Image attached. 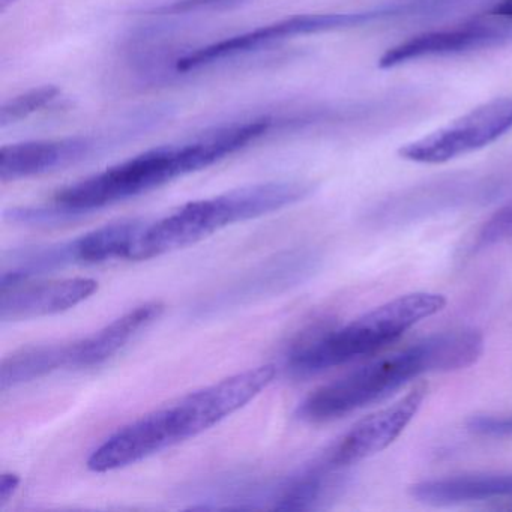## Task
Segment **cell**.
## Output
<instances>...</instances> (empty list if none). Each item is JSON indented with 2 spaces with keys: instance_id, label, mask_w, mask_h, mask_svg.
Wrapping results in <instances>:
<instances>
[{
  "instance_id": "obj_3",
  "label": "cell",
  "mask_w": 512,
  "mask_h": 512,
  "mask_svg": "<svg viewBox=\"0 0 512 512\" xmlns=\"http://www.w3.org/2000/svg\"><path fill=\"white\" fill-rule=\"evenodd\" d=\"M482 353L484 337L476 329H454L431 335L316 389L299 404L296 416L308 424L334 421L389 397L422 374L472 367Z\"/></svg>"
},
{
  "instance_id": "obj_12",
  "label": "cell",
  "mask_w": 512,
  "mask_h": 512,
  "mask_svg": "<svg viewBox=\"0 0 512 512\" xmlns=\"http://www.w3.org/2000/svg\"><path fill=\"white\" fill-rule=\"evenodd\" d=\"M163 311L164 305L161 302H146L113 320L100 331L82 340L68 343V368L83 370L106 364L125 349L140 332L151 326Z\"/></svg>"
},
{
  "instance_id": "obj_4",
  "label": "cell",
  "mask_w": 512,
  "mask_h": 512,
  "mask_svg": "<svg viewBox=\"0 0 512 512\" xmlns=\"http://www.w3.org/2000/svg\"><path fill=\"white\" fill-rule=\"evenodd\" d=\"M311 191L313 187L307 182H266L187 203L167 217L148 224L137 239L130 260L154 259L190 247L224 227L301 202Z\"/></svg>"
},
{
  "instance_id": "obj_16",
  "label": "cell",
  "mask_w": 512,
  "mask_h": 512,
  "mask_svg": "<svg viewBox=\"0 0 512 512\" xmlns=\"http://www.w3.org/2000/svg\"><path fill=\"white\" fill-rule=\"evenodd\" d=\"M68 368V344H35L11 353L0 367L2 391L17 388Z\"/></svg>"
},
{
  "instance_id": "obj_13",
  "label": "cell",
  "mask_w": 512,
  "mask_h": 512,
  "mask_svg": "<svg viewBox=\"0 0 512 512\" xmlns=\"http://www.w3.org/2000/svg\"><path fill=\"white\" fill-rule=\"evenodd\" d=\"M410 493L419 502L434 506L512 497V473L430 479L413 485Z\"/></svg>"
},
{
  "instance_id": "obj_20",
  "label": "cell",
  "mask_w": 512,
  "mask_h": 512,
  "mask_svg": "<svg viewBox=\"0 0 512 512\" xmlns=\"http://www.w3.org/2000/svg\"><path fill=\"white\" fill-rule=\"evenodd\" d=\"M217 2H220V0H176L172 5L158 8V14L187 13V11L208 7V5L217 4Z\"/></svg>"
},
{
  "instance_id": "obj_1",
  "label": "cell",
  "mask_w": 512,
  "mask_h": 512,
  "mask_svg": "<svg viewBox=\"0 0 512 512\" xmlns=\"http://www.w3.org/2000/svg\"><path fill=\"white\" fill-rule=\"evenodd\" d=\"M275 376V365L250 368L136 419L92 452L89 470L106 473L124 469L205 433L247 406L274 382Z\"/></svg>"
},
{
  "instance_id": "obj_6",
  "label": "cell",
  "mask_w": 512,
  "mask_h": 512,
  "mask_svg": "<svg viewBox=\"0 0 512 512\" xmlns=\"http://www.w3.org/2000/svg\"><path fill=\"white\" fill-rule=\"evenodd\" d=\"M400 13L398 8H386V10L364 11V13L299 14V16L289 17V19L280 20L272 25L263 26V28L254 29V31L245 32V34L236 35L188 53L187 56L176 61V70L182 73L199 70L224 59L247 55L263 47L266 49L290 38L346 31V29L370 25L377 20L397 16Z\"/></svg>"
},
{
  "instance_id": "obj_7",
  "label": "cell",
  "mask_w": 512,
  "mask_h": 512,
  "mask_svg": "<svg viewBox=\"0 0 512 512\" xmlns=\"http://www.w3.org/2000/svg\"><path fill=\"white\" fill-rule=\"evenodd\" d=\"M512 130V97L494 98L445 127L398 149L403 160L443 164L481 151Z\"/></svg>"
},
{
  "instance_id": "obj_17",
  "label": "cell",
  "mask_w": 512,
  "mask_h": 512,
  "mask_svg": "<svg viewBox=\"0 0 512 512\" xmlns=\"http://www.w3.org/2000/svg\"><path fill=\"white\" fill-rule=\"evenodd\" d=\"M59 94H61L59 88L46 85L13 98L0 109V127L5 128L8 125L17 124L34 113L40 112L41 109L52 104Z\"/></svg>"
},
{
  "instance_id": "obj_18",
  "label": "cell",
  "mask_w": 512,
  "mask_h": 512,
  "mask_svg": "<svg viewBox=\"0 0 512 512\" xmlns=\"http://www.w3.org/2000/svg\"><path fill=\"white\" fill-rule=\"evenodd\" d=\"M509 239H512V202L499 209L482 226L478 244L485 247V245L497 244V242L509 241Z\"/></svg>"
},
{
  "instance_id": "obj_22",
  "label": "cell",
  "mask_w": 512,
  "mask_h": 512,
  "mask_svg": "<svg viewBox=\"0 0 512 512\" xmlns=\"http://www.w3.org/2000/svg\"><path fill=\"white\" fill-rule=\"evenodd\" d=\"M487 14L499 19L512 20V0H499Z\"/></svg>"
},
{
  "instance_id": "obj_21",
  "label": "cell",
  "mask_w": 512,
  "mask_h": 512,
  "mask_svg": "<svg viewBox=\"0 0 512 512\" xmlns=\"http://www.w3.org/2000/svg\"><path fill=\"white\" fill-rule=\"evenodd\" d=\"M20 485V476L16 473H4L0 476V508H4Z\"/></svg>"
},
{
  "instance_id": "obj_2",
  "label": "cell",
  "mask_w": 512,
  "mask_h": 512,
  "mask_svg": "<svg viewBox=\"0 0 512 512\" xmlns=\"http://www.w3.org/2000/svg\"><path fill=\"white\" fill-rule=\"evenodd\" d=\"M272 125L271 118L238 122L215 128L194 142L151 149L64 188L56 194L53 203L77 220L98 209L148 193L173 179L206 169L262 139Z\"/></svg>"
},
{
  "instance_id": "obj_11",
  "label": "cell",
  "mask_w": 512,
  "mask_h": 512,
  "mask_svg": "<svg viewBox=\"0 0 512 512\" xmlns=\"http://www.w3.org/2000/svg\"><path fill=\"white\" fill-rule=\"evenodd\" d=\"M95 149L97 143L89 137L34 140L4 146L0 151V179L13 182L56 172L86 160Z\"/></svg>"
},
{
  "instance_id": "obj_8",
  "label": "cell",
  "mask_w": 512,
  "mask_h": 512,
  "mask_svg": "<svg viewBox=\"0 0 512 512\" xmlns=\"http://www.w3.org/2000/svg\"><path fill=\"white\" fill-rule=\"evenodd\" d=\"M512 41V20L490 16L470 20L463 25L424 32L391 47L380 56L377 67L392 70L422 59L442 58L490 49Z\"/></svg>"
},
{
  "instance_id": "obj_5",
  "label": "cell",
  "mask_w": 512,
  "mask_h": 512,
  "mask_svg": "<svg viewBox=\"0 0 512 512\" xmlns=\"http://www.w3.org/2000/svg\"><path fill=\"white\" fill-rule=\"evenodd\" d=\"M445 305V296L439 293L398 296L346 326L302 338L290 349L287 367L293 376L310 377L371 355L394 343L422 320L442 311Z\"/></svg>"
},
{
  "instance_id": "obj_23",
  "label": "cell",
  "mask_w": 512,
  "mask_h": 512,
  "mask_svg": "<svg viewBox=\"0 0 512 512\" xmlns=\"http://www.w3.org/2000/svg\"><path fill=\"white\" fill-rule=\"evenodd\" d=\"M17 0H0V10H7L10 5L16 4Z\"/></svg>"
},
{
  "instance_id": "obj_14",
  "label": "cell",
  "mask_w": 512,
  "mask_h": 512,
  "mask_svg": "<svg viewBox=\"0 0 512 512\" xmlns=\"http://www.w3.org/2000/svg\"><path fill=\"white\" fill-rule=\"evenodd\" d=\"M338 470L320 460L296 475L289 476L280 487L275 488L271 499L274 503L272 508L278 511H310L319 508L343 487V475Z\"/></svg>"
},
{
  "instance_id": "obj_10",
  "label": "cell",
  "mask_w": 512,
  "mask_h": 512,
  "mask_svg": "<svg viewBox=\"0 0 512 512\" xmlns=\"http://www.w3.org/2000/svg\"><path fill=\"white\" fill-rule=\"evenodd\" d=\"M98 283L91 278H68L47 283H26L2 289V322L38 319L64 313L91 298Z\"/></svg>"
},
{
  "instance_id": "obj_19",
  "label": "cell",
  "mask_w": 512,
  "mask_h": 512,
  "mask_svg": "<svg viewBox=\"0 0 512 512\" xmlns=\"http://www.w3.org/2000/svg\"><path fill=\"white\" fill-rule=\"evenodd\" d=\"M467 428L478 436L512 437V415H478L467 422Z\"/></svg>"
},
{
  "instance_id": "obj_15",
  "label": "cell",
  "mask_w": 512,
  "mask_h": 512,
  "mask_svg": "<svg viewBox=\"0 0 512 512\" xmlns=\"http://www.w3.org/2000/svg\"><path fill=\"white\" fill-rule=\"evenodd\" d=\"M148 223L143 220H119L98 227L74 239L77 263L97 265L107 260L128 259Z\"/></svg>"
},
{
  "instance_id": "obj_9",
  "label": "cell",
  "mask_w": 512,
  "mask_h": 512,
  "mask_svg": "<svg viewBox=\"0 0 512 512\" xmlns=\"http://www.w3.org/2000/svg\"><path fill=\"white\" fill-rule=\"evenodd\" d=\"M427 391V383H418L391 406L361 419L323 455L322 460L334 469L341 470L382 452L400 437L415 418Z\"/></svg>"
}]
</instances>
